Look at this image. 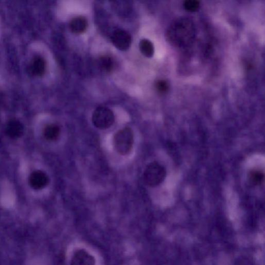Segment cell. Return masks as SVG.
I'll return each mask as SVG.
<instances>
[{
	"label": "cell",
	"mask_w": 265,
	"mask_h": 265,
	"mask_svg": "<svg viewBox=\"0 0 265 265\" xmlns=\"http://www.w3.org/2000/svg\"><path fill=\"white\" fill-rule=\"evenodd\" d=\"M166 176L165 167L157 162H154L146 167L144 173V180L148 186L155 187L161 184Z\"/></svg>",
	"instance_id": "3"
},
{
	"label": "cell",
	"mask_w": 265,
	"mask_h": 265,
	"mask_svg": "<svg viewBox=\"0 0 265 265\" xmlns=\"http://www.w3.org/2000/svg\"><path fill=\"white\" fill-rule=\"evenodd\" d=\"M99 65L102 70L106 73H110L114 68V62L108 55H104L99 59Z\"/></svg>",
	"instance_id": "13"
},
{
	"label": "cell",
	"mask_w": 265,
	"mask_h": 265,
	"mask_svg": "<svg viewBox=\"0 0 265 265\" xmlns=\"http://www.w3.org/2000/svg\"><path fill=\"white\" fill-rule=\"evenodd\" d=\"M195 36V25L192 21L186 18L178 19L170 25L166 32L168 41L179 47L190 45Z\"/></svg>",
	"instance_id": "1"
},
{
	"label": "cell",
	"mask_w": 265,
	"mask_h": 265,
	"mask_svg": "<svg viewBox=\"0 0 265 265\" xmlns=\"http://www.w3.org/2000/svg\"><path fill=\"white\" fill-rule=\"evenodd\" d=\"M92 120L94 126L100 129H107L115 122V116L109 108L104 107L97 108L93 113Z\"/></svg>",
	"instance_id": "4"
},
{
	"label": "cell",
	"mask_w": 265,
	"mask_h": 265,
	"mask_svg": "<svg viewBox=\"0 0 265 265\" xmlns=\"http://www.w3.org/2000/svg\"><path fill=\"white\" fill-rule=\"evenodd\" d=\"M49 182L48 176L42 171H35L33 172L29 178V183L31 186L36 189L40 190L45 187Z\"/></svg>",
	"instance_id": "7"
},
{
	"label": "cell",
	"mask_w": 265,
	"mask_h": 265,
	"mask_svg": "<svg viewBox=\"0 0 265 265\" xmlns=\"http://www.w3.org/2000/svg\"><path fill=\"white\" fill-rule=\"evenodd\" d=\"M46 62L42 56L37 55L34 56L29 64L28 71L30 75L35 77H42L46 72Z\"/></svg>",
	"instance_id": "6"
},
{
	"label": "cell",
	"mask_w": 265,
	"mask_h": 265,
	"mask_svg": "<svg viewBox=\"0 0 265 265\" xmlns=\"http://www.w3.org/2000/svg\"><path fill=\"white\" fill-rule=\"evenodd\" d=\"M113 143L119 154L121 156L129 155L133 147V132L129 127L119 130L113 137Z\"/></svg>",
	"instance_id": "2"
},
{
	"label": "cell",
	"mask_w": 265,
	"mask_h": 265,
	"mask_svg": "<svg viewBox=\"0 0 265 265\" xmlns=\"http://www.w3.org/2000/svg\"><path fill=\"white\" fill-rule=\"evenodd\" d=\"M139 49L142 54L146 56V57H152L154 54V45L148 40L144 39L140 42Z\"/></svg>",
	"instance_id": "12"
},
{
	"label": "cell",
	"mask_w": 265,
	"mask_h": 265,
	"mask_svg": "<svg viewBox=\"0 0 265 265\" xmlns=\"http://www.w3.org/2000/svg\"><path fill=\"white\" fill-rule=\"evenodd\" d=\"M168 83L164 80H159L156 83V88L158 92L164 94L169 90Z\"/></svg>",
	"instance_id": "15"
},
{
	"label": "cell",
	"mask_w": 265,
	"mask_h": 265,
	"mask_svg": "<svg viewBox=\"0 0 265 265\" xmlns=\"http://www.w3.org/2000/svg\"><path fill=\"white\" fill-rule=\"evenodd\" d=\"M111 41L117 49L126 51L129 50L131 46V37L127 31L117 30L113 33Z\"/></svg>",
	"instance_id": "5"
},
{
	"label": "cell",
	"mask_w": 265,
	"mask_h": 265,
	"mask_svg": "<svg viewBox=\"0 0 265 265\" xmlns=\"http://www.w3.org/2000/svg\"><path fill=\"white\" fill-rule=\"evenodd\" d=\"M60 134V129L57 125L52 124L46 127L44 131L45 138L48 140L53 141L57 139Z\"/></svg>",
	"instance_id": "10"
},
{
	"label": "cell",
	"mask_w": 265,
	"mask_h": 265,
	"mask_svg": "<svg viewBox=\"0 0 265 265\" xmlns=\"http://www.w3.org/2000/svg\"><path fill=\"white\" fill-rule=\"evenodd\" d=\"M264 173L257 169H252L249 173L250 183L253 186H261L264 182Z\"/></svg>",
	"instance_id": "11"
},
{
	"label": "cell",
	"mask_w": 265,
	"mask_h": 265,
	"mask_svg": "<svg viewBox=\"0 0 265 265\" xmlns=\"http://www.w3.org/2000/svg\"><path fill=\"white\" fill-rule=\"evenodd\" d=\"M24 131V127L20 121L13 120L9 121L6 126L7 134L12 138H17L21 136Z\"/></svg>",
	"instance_id": "9"
},
{
	"label": "cell",
	"mask_w": 265,
	"mask_h": 265,
	"mask_svg": "<svg viewBox=\"0 0 265 265\" xmlns=\"http://www.w3.org/2000/svg\"><path fill=\"white\" fill-rule=\"evenodd\" d=\"M184 5L186 10L190 12H195L200 7V2L196 0H187L185 2Z\"/></svg>",
	"instance_id": "14"
},
{
	"label": "cell",
	"mask_w": 265,
	"mask_h": 265,
	"mask_svg": "<svg viewBox=\"0 0 265 265\" xmlns=\"http://www.w3.org/2000/svg\"><path fill=\"white\" fill-rule=\"evenodd\" d=\"M88 21L86 18L82 16L75 17L70 23V28L71 31L76 34L83 33L87 29Z\"/></svg>",
	"instance_id": "8"
}]
</instances>
